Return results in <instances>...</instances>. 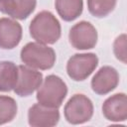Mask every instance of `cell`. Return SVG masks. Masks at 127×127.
Masks as SVG:
<instances>
[{"instance_id":"cell-1","label":"cell","mask_w":127,"mask_h":127,"mask_svg":"<svg viewBox=\"0 0 127 127\" xmlns=\"http://www.w3.org/2000/svg\"><path fill=\"white\" fill-rule=\"evenodd\" d=\"M31 37L38 43L53 45L61 38L62 28L59 20L50 11L39 12L29 26Z\"/></svg>"},{"instance_id":"cell-2","label":"cell","mask_w":127,"mask_h":127,"mask_svg":"<svg viewBox=\"0 0 127 127\" xmlns=\"http://www.w3.org/2000/svg\"><path fill=\"white\" fill-rule=\"evenodd\" d=\"M23 64L35 69H50L56 63V53L53 48L38 42L26 44L20 53Z\"/></svg>"},{"instance_id":"cell-3","label":"cell","mask_w":127,"mask_h":127,"mask_svg":"<svg viewBox=\"0 0 127 127\" xmlns=\"http://www.w3.org/2000/svg\"><path fill=\"white\" fill-rule=\"evenodd\" d=\"M67 94V86L65 82L58 75L50 74L42 82L37 89L36 98L42 105L59 108Z\"/></svg>"},{"instance_id":"cell-4","label":"cell","mask_w":127,"mask_h":127,"mask_svg":"<svg viewBox=\"0 0 127 127\" xmlns=\"http://www.w3.org/2000/svg\"><path fill=\"white\" fill-rule=\"evenodd\" d=\"M93 103L84 94H73L65 103L64 114L65 120L73 125L89 121L93 115Z\"/></svg>"},{"instance_id":"cell-5","label":"cell","mask_w":127,"mask_h":127,"mask_svg":"<svg viewBox=\"0 0 127 127\" xmlns=\"http://www.w3.org/2000/svg\"><path fill=\"white\" fill-rule=\"evenodd\" d=\"M97 65L98 58L95 54H75L71 56L66 63V72L71 79L81 81L86 79L95 70Z\"/></svg>"},{"instance_id":"cell-6","label":"cell","mask_w":127,"mask_h":127,"mask_svg":"<svg viewBox=\"0 0 127 127\" xmlns=\"http://www.w3.org/2000/svg\"><path fill=\"white\" fill-rule=\"evenodd\" d=\"M97 38L96 29L87 21H80L74 24L68 33L69 43L76 50L93 49L97 43Z\"/></svg>"},{"instance_id":"cell-7","label":"cell","mask_w":127,"mask_h":127,"mask_svg":"<svg viewBox=\"0 0 127 127\" xmlns=\"http://www.w3.org/2000/svg\"><path fill=\"white\" fill-rule=\"evenodd\" d=\"M42 82V72L30 66L21 64L18 65V77L13 90L17 95L21 97L29 96L39 88Z\"/></svg>"},{"instance_id":"cell-8","label":"cell","mask_w":127,"mask_h":127,"mask_svg":"<svg viewBox=\"0 0 127 127\" xmlns=\"http://www.w3.org/2000/svg\"><path fill=\"white\" fill-rule=\"evenodd\" d=\"M118 83V71L110 65H104L100 67L93 75L90 82L92 90L99 95H104L114 90L117 87Z\"/></svg>"},{"instance_id":"cell-9","label":"cell","mask_w":127,"mask_h":127,"mask_svg":"<svg viewBox=\"0 0 127 127\" xmlns=\"http://www.w3.org/2000/svg\"><path fill=\"white\" fill-rule=\"evenodd\" d=\"M60 121V112L58 108L48 107L36 103L29 108L28 122L32 127H53Z\"/></svg>"},{"instance_id":"cell-10","label":"cell","mask_w":127,"mask_h":127,"mask_svg":"<svg viewBox=\"0 0 127 127\" xmlns=\"http://www.w3.org/2000/svg\"><path fill=\"white\" fill-rule=\"evenodd\" d=\"M23 30L20 23L10 18H0V49L12 50L22 40Z\"/></svg>"},{"instance_id":"cell-11","label":"cell","mask_w":127,"mask_h":127,"mask_svg":"<svg viewBox=\"0 0 127 127\" xmlns=\"http://www.w3.org/2000/svg\"><path fill=\"white\" fill-rule=\"evenodd\" d=\"M104 117L112 122H122L127 119V98L125 93H115L102 104Z\"/></svg>"},{"instance_id":"cell-12","label":"cell","mask_w":127,"mask_h":127,"mask_svg":"<svg viewBox=\"0 0 127 127\" xmlns=\"http://www.w3.org/2000/svg\"><path fill=\"white\" fill-rule=\"evenodd\" d=\"M55 7L64 21L71 22L81 15L83 0H56Z\"/></svg>"},{"instance_id":"cell-13","label":"cell","mask_w":127,"mask_h":127,"mask_svg":"<svg viewBox=\"0 0 127 127\" xmlns=\"http://www.w3.org/2000/svg\"><path fill=\"white\" fill-rule=\"evenodd\" d=\"M18 66L13 62H0V91H11L17 81Z\"/></svg>"},{"instance_id":"cell-14","label":"cell","mask_w":127,"mask_h":127,"mask_svg":"<svg viewBox=\"0 0 127 127\" xmlns=\"http://www.w3.org/2000/svg\"><path fill=\"white\" fill-rule=\"evenodd\" d=\"M37 0H13L9 16L13 19H27L35 10Z\"/></svg>"},{"instance_id":"cell-15","label":"cell","mask_w":127,"mask_h":127,"mask_svg":"<svg viewBox=\"0 0 127 127\" xmlns=\"http://www.w3.org/2000/svg\"><path fill=\"white\" fill-rule=\"evenodd\" d=\"M18 106L14 98L0 95V125L11 122L17 114Z\"/></svg>"},{"instance_id":"cell-16","label":"cell","mask_w":127,"mask_h":127,"mask_svg":"<svg viewBox=\"0 0 127 127\" xmlns=\"http://www.w3.org/2000/svg\"><path fill=\"white\" fill-rule=\"evenodd\" d=\"M117 0H87V8L89 13L96 18H103L110 14Z\"/></svg>"},{"instance_id":"cell-17","label":"cell","mask_w":127,"mask_h":127,"mask_svg":"<svg viewBox=\"0 0 127 127\" xmlns=\"http://www.w3.org/2000/svg\"><path fill=\"white\" fill-rule=\"evenodd\" d=\"M113 52L117 60L126 64V35L122 34L118 36L113 44Z\"/></svg>"},{"instance_id":"cell-18","label":"cell","mask_w":127,"mask_h":127,"mask_svg":"<svg viewBox=\"0 0 127 127\" xmlns=\"http://www.w3.org/2000/svg\"><path fill=\"white\" fill-rule=\"evenodd\" d=\"M13 0H0V12L4 14H9Z\"/></svg>"}]
</instances>
